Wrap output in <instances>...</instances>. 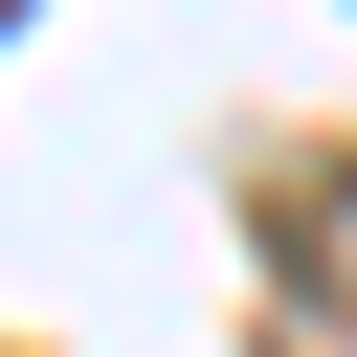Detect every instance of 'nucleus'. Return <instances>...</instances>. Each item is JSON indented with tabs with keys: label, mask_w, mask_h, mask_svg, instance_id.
I'll return each mask as SVG.
<instances>
[{
	"label": "nucleus",
	"mask_w": 357,
	"mask_h": 357,
	"mask_svg": "<svg viewBox=\"0 0 357 357\" xmlns=\"http://www.w3.org/2000/svg\"><path fill=\"white\" fill-rule=\"evenodd\" d=\"M290 268H312V290H357V178H312V223H290Z\"/></svg>",
	"instance_id": "nucleus-1"
}]
</instances>
